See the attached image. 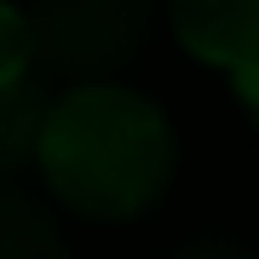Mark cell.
<instances>
[{
  "label": "cell",
  "instance_id": "cell-2",
  "mask_svg": "<svg viewBox=\"0 0 259 259\" xmlns=\"http://www.w3.org/2000/svg\"><path fill=\"white\" fill-rule=\"evenodd\" d=\"M150 29V0H35L29 35L47 64L69 75L121 69Z\"/></svg>",
  "mask_w": 259,
  "mask_h": 259
},
{
  "label": "cell",
  "instance_id": "cell-6",
  "mask_svg": "<svg viewBox=\"0 0 259 259\" xmlns=\"http://www.w3.org/2000/svg\"><path fill=\"white\" fill-rule=\"evenodd\" d=\"M29 58H35V35H29V18L18 6L0 0V87L29 75Z\"/></svg>",
  "mask_w": 259,
  "mask_h": 259
},
{
  "label": "cell",
  "instance_id": "cell-1",
  "mask_svg": "<svg viewBox=\"0 0 259 259\" xmlns=\"http://www.w3.org/2000/svg\"><path fill=\"white\" fill-rule=\"evenodd\" d=\"M35 161L75 213L127 219L173 179V127L150 98L115 81H87L47 104Z\"/></svg>",
  "mask_w": 259,
  "mask_h": 259
},
{
  "label": "cell",
  "instance_id": "cell-3",
  "mask_svg": "<svg viewBox=\"0 0 259 259\" xmlns=\"http://www.w3.org/2000/svg\"><path fill=\"white\" fill-rule=\"evenodd\" d=\"M167 12L173 35L202 64H219L231 75L259 64V0H167Z\"/></svg>",
  "mask_w": 259,
  "mask_h": 259
},
{
  "label": "cell",
  "instance_id": "cell-4",
  "mask_svg": "<svg viewBox=\"0 0 259 259\" xmlns=\"http://www.w3.org/2000/svg\"><path fill=\"white\" fill-rule=\"evenodd\" d=\"M47 93H40L35 75H18V81L0 87V179L18 173V167L35 156L40 144V121H47Z\"/></svg>",
  "mask_w": 259,
  "mask_h": 259
},
{
  "label": "cell",
  "instance_id": "cell-5",
  "mask_svg": "<svg viewBox=\"0 0 259 259\" xmlns=\"http://www.w3.org/2000/svg\"><path fill=\"white\" fill-rule=\"evenodd\" d=\"M0 259H69L58 225L12 190H0Z\"/></svg>",
  "mask_w": 259,
  "mask_h": 259
},
{
  "label": "cell",
  "instance_id": "cell-7",
  "mask_svg": "<svg viewBox=\"0 0 259 259\" xmlns=\"http://www.w3.org/2000/svg\"><path fill=\"white\" fill-rule=\"evenodd\" d=\"M179 259H259V253L242 248V242H196V248H185Z\"/></svg>",
  "mask_w": 259,
  "mask_h": 259
},
{
  "label": "cell",
  "instance_id": "cell-8",
  "mask_svg": "<svg viewBox=\"0 0 259 259\" xmlns=\"http://www.w3.org/2000/svg\"><path fill=\"white\" fill-rule=\"evenodd\" d=\"M236 98L248 104V115H253V127H259V64L236 69Z\"/></svg>",
  "mask_w": 259,
  "mask_h": 259
}]
</instances>
